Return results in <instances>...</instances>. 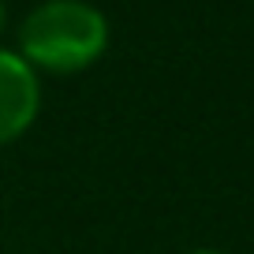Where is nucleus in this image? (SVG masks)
<instances>
[{"label": "nucleus", "mask_w": 254, "mask_h": 254, "mask_svg": "<svg viewBox=\"0 0 254 254\" xmlns=\"http://www.w3.org/2000/svg\"><path fill=\"white\" fill-rule=\"evenodd\" d=\"M41 112V79L11 49H0V146H11Z\"/></svg>", "instance_id": "f03ea898"}, {"label": "nucleus", "mask_w": 254, "mask_h": 254, "mask_svg": "<svg viewBox=\"0 0 254 254\" xmlns=\"http://www.w3.org/2000/svg\"><path fill=\"white\" fill-rule=\"evenodd\" d=\"M190 254H228V251H221V247H198V251H190Z\"/></svg>", "instance_id": "7ed1b4c3"}, {"label": "nucleus", "mask_w": 254, "mask_h": 254, "mask_svg": "<svg viewBox=\"0 0 254 254\" xmlns=\"http://www.w3.org/2000/svg\"><path fill=\"white\" fill-rule=\"evenodd\" d=\"M4 26H8V8H4V0H0V34H4Z\"/></svg>", "instance_id": "20e7f679"}, {"label": "nucleus", "mask_w": 254, "mask_h": 254, "mask_svg": "<svg viewBox=\"0 0 254 254\" xmlns=\"http://www.w3.org/2000/svg\"><path fill=\"white\" fill-rule=\"evenodd\" d=\"M109 49V19L86 0H45L19 26V56L34 71L75 75Z\"/></svg>", "instance_id": "f257e3e1"}]
</instances>
